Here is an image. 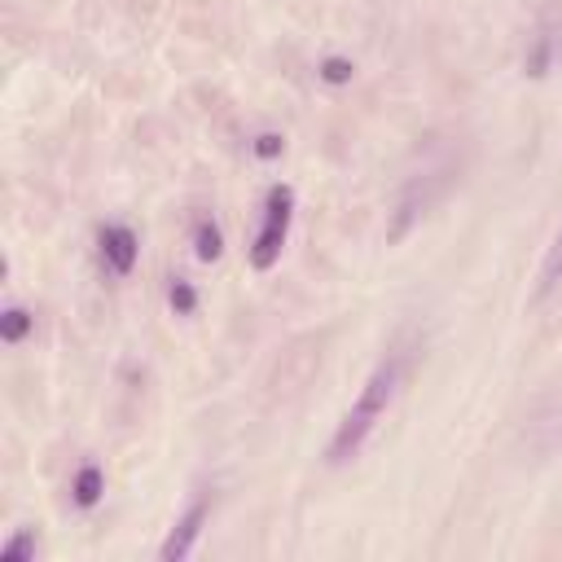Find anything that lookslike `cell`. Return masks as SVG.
Returning a JSON list of instances; mask_svg holds the SVG:
<instances>
[{
	"instance_id": "cell-1",
	"label": "cell",
	"mask_w": 562,
	"mask_h": 562,
	"mask_svg": "<svg viewBox=\"0 0 562 562\" xmlns=\"http://www.w3.org/2000/svg\"><path fill=\"white\" fill-rule=\"evenodd\" d=\"M400 378H404V356L391 351V356L369 373V382L360 386L356 404L342 413V422H338V430H334V439H329V465L351 461V457L369 443V435L378 430V422L386 417V408H391V400H395V391H400Z\"/></svg>"
},
{
	"instance_id": "cell-2",
	"label": "cell",
	"mask_w": 562,
	"mask_h": 562,
	"mask_svg": "<svg viewBox=\"0 0 562 562\" xmlns=\"http://www.w3.org/2000/svg\"><path fill=\"white\" fill-rule=\"evenodd\" d=\"M290 220H294V189H290V184H272L268 198H263V220H259L255 246H250L255 272H268V268L281 259L285 237H290Z\"/></svg>"
},
{
	"instance_id": "cell-3",
	"label": "cell",
	"mask_w": 562,
	"mask_h": 562,
	"mask_svg": "<svg viewBox=\"0 0 562 562\" xmlns=\"http://www.w3.org/2000/svg\"><path fill=\"white\" fill-rule=\"evenodd\" d=\"M101 263L114 277H132V268L140 263V237L132 224H105L101 228Z\"/></svg>"
},
{
	"instance_id": "cell-4",
	"label": "cell",
	"mask_w": 562,
	"mask_h": 562,
	"mask_svg": "<svg viewBox=\"0 0 562 562\" xmlns=\"http://www.w3.org/2000/svg\"><path fill=\"white\" fill-rule=\"evenodd\" d=\"M206 518H211V496H193L189 501V509L176 518V527H171V536L162 540V558L171 562V558H184L193 544H198V536H202V527H206Z\"/></svg>"
},
{
	"instance_id": "cell-5",
	"label": "cell",
	"mask_w": 562,
	"mask_h": 562,
	"mask_svg": "<svg viewBox=\"0 0 562 562\" xmlns=\"http://www.w3.org/2000/svg\"><path fill=\"white\" fill-rule=\"evenodd\" d=\"M101 496H105V470L97 461H83L70 479V501L79 509H92V505H101Z\"/></svg>"
},
{
	"instance_id": "cell-6",
	"label": "cell",
	"mask_w": 562,
	"mask_h": 562,
	"mask_svg": "<svg viewBox=\"0 0 562 562\" xmlns=\"http://www.w3.org/2000/svg\"><path fill=\"white\" fill-rule=\"evenodd\" d=\"M31 329H35V316H31L22 303H9L4 316H0V338H4L9 347H18V342H26Z\"/></svg>"
},
{
	"instance_id": "cell-7",
	"label": "cell",
	"mask_w": 562,
	"mask_h": 562,
	"mask_svg": "<svg viewBox=\"0 0 562 562\" xmlns=\"http://www.w3.org/2000/svg\"><path fill=\"white\" fill-rule=\"evenodd\" d=\"M193 250H198V259H220V250H224V233H220V224L211 220V215H202L198 224H193Z\"/></svg>"
},
{
	"instance_id": "cell-8",
	"label": "cell",
	"mask_w": 562,
	"mask_h": 562,
	"mask_svg": "<svg viewBox=\"0 0 562 562\" xmlns=\"http://www.w3.org/2000/svg\"><path fill=\"white\" fill-rule=\"evenodd\" d=\"M167 303H171V312H176V316H193V312H198V290H193V281L176 277V281H171V290H167Z\"/></svg>"
},
{
	"instance_id": "cell-9",
	"label": "cell",
	"mask_w": 562,
	"mask_h": 562,
	"mask_svg": "<svg viewBox=\"0 0 562 562\" xmlns=\"http://www.w3.org/2000/svg\"><path fill=\"white\" fill-rule=\"evenodd\" d=\"M558 281H562V233L553 237V246H549V255H544V268H540V294H549Z\"/></svg>"
},
{
	"instance_id": "cell-10",
	"label": "cell",
	"mask_w": 562,
	"mask_h": 562,
	"mask_svg": "<svg viewBox=\"0 0 562 562\" xmlns=\"http://www.w3.org/2000/svg\"><path fill=\"white\" fill-rule=\"evenodd\" d=\"M4 558H9V562H35V531H18V536L4 544Z\"/></svg>"
},
{
	"instance_id": "cell-11",
	"label": "cell",
	"mask_w": 562,
	"mask_h": 562,
	"mask_svg": "<svg viewBox=\"0 0 562 562\" xmlns=\"http://www.w3.org/2000/svg\"><path fill=\"white\" fill-rule=\"evenodd\" d=\"M351 75H356V66L347 57H325L321 61V79L325 83H351Z\"/></svg>"
},
{
	"instance_id": "cell-12",
	"label": "cell",
	"mask_w": 562,
	"mask_h": 562,
	"mask_svg": "<svg viewBox=\"0 0 562 562\" xmlns=\"http://www.w3.org/2000/svg\"><path fill=\"white\" fill-rule=\"evenodd\" d=\"M250 149H255V158H277V154L285 149V140H281L277 132H263V136H255V145H250Z\"/></svg>"
}]
</instances>
